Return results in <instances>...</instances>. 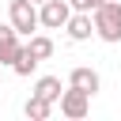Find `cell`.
Wrapping results in <instances>:
<instances>
[{
    "instance_id": "obj_1",
    "label": "cell",
    "mask_w": 121,
    "mask_h": 121,
    "mask_svg": "<svg viewBox=\"0 0 121 121\" xmlns=\"http://www.w3.org/2000/svg\"><path fill=\"white\" fill-rule=\"evenodd\" d=\"M95 15V34L102 38V42H110V45H117L121 42V4L117 0H106L98 11H91Z\"/></svg>"
},
{
    "instance_id": "obj_2",
    "label": "cell",
    "mask_w": 121,
    "mask_h": 121,
    "mask_svg": "<svg viewBox=\"0 0 121 121\" xmlns=\"http://www.w3.org/2000/svg\"><path fill=\"white\" fill-rule=\"evenodd\" d=\"M8 19H11V26L19 34H34L42 26V11H38L34 0H11L8 4Z\"/></svg>"
},
{
    "instance_id": "obj_3",
    "label": "cell",
    "mask_w": 121,
    "mask_h": 121,
    "mask_svg": "<svg viewBox=\"0 0 121 121\" xmlns=\"http://www.w3.org/2000/svg\"><path fill=\"white\" fill-rule=\"evenodd\" d=\"M91 98H95V95H87V91H79V87H72V83H68L57 106H60V113H64L68 121H83V117L91 113Z\"/></svg>"
},
{
    "instance_id": "obj_4",
    "label": "cell",
    "mask_w": 121,
    "mask_h": 121,
    "mask_svg": "<svg viewBox=\"0 0 121 121\" xmlns=\"http://www.w3.org/2000/svg\"><path fill=\"white\" fill-rule=\"evenodd\" d=\"M38 11H42V26L45 30H64L76 8H72V0H45V4H38Z\"/></svg>"
},
{
    "instance_id": "obj_5",
    "label": "cell",
    "mask_w": 121,
    "mask_h": 121,
    "mask_svg": "<svg viewBox=\"0 0 121 121\" xmlns=\"http://www.w3.org/2000/svg\"><path fill=\"white\" fill-rule=\"evenodd\" d=\"M23 34L11 26V19L8 23H0V64L4 68H11L15 64V57H19V49H23V42H19Z\"/></svg>"
},
{
    "instance_id": "obj_6",
    "label": "cell",
    "mask_w": 121,
    "mask_h": 121,
    "mask_svg": "<svg viewBox=\"0 0 121 121\" xmlns=\"http://www.w3.org/2000/svg\"><path fill=\"white\" fill-rule=\"evenodd\" d=\"M64 34H68L72 42H91V38H98V34H95V15H91V11H72Z\"/></svg>"
},
{
    "instance_id": "obj_7",
    "label": "cell",
    "mask_w": 121,
    "mask_h": 121,
    "mask_svg": "<svg viewBox=\"0 0 121 121\" xmlns=\"http://www.w3.org/2000/svg\"><path fill=\"white\" fill-rule=\"evenodd\" d=\"M68 83H72V87H79V91H87V95H95V91L102 87L98 72H95V68H87V64H76V68L68 72Z\"/></svg>"
},
{
    "instance_id": "obj_8",
    "label": "cell",
    "mask_w": 121,
    "mask_h": 121,
    "mask_svg": "<svg viewBox=\"0 0 121 121\" xmlns=\"http://www.w3.org/2000/svg\"><path fill=\"white\" fill-rule=\"evenodd\" d=\"M53 106H57V102H49V98H42V95H34V91H30V98H26L23 113H26L30 121H45V117L53 113Z\"/></svg>"
},
{
    "instance_id": "obj_9",
    "label": "cell",
    "mask_w": 121,
    "mask_h": 121,
    "mask_svg": "<svg viewBox=\"0 0 121 121\" xmlns=\"http://www.w3.org/2000/svg\"><path fill=\"white\" fill-rule=\"evenodd\" d=\"M34 95H42V98H49V102H60V95H64L60 76H42V79L34 83Z\"/></svg>"
},
{
    "instance_id": "obj_10",
    "label": "cell",
    "mask_w": 121,
    "mask_h": 121,
    "mask_svg": "<svg viewBox=\"0 0 121 121\" xmlns=\"http://www.w3.org/2000/svg\"><path fill=\"white\" fill-rule=\"evenodd\" d=\"M38 64H42V60H38V57L30 53V45L23 42V49H19V57H15V64H11V72H15V76H30Z\"/></svg>"
},
{
    "instance_id": "obj_11",
    "label": "cell",
    "mask_w": 121,
    "mask_h": 121,
    "mask_svg": "<svg viewBox=\"0 0 121 121\" xmlns=\"http://www.w3.org/2000/svg\"><path fill=\"white\" fill-rule=\"evenodd\" d=\"M26 45H30V53H34L38 60H49V57H53V49H57L49 34H30V42H26Z\"/></svg>"
},
{
    "instance_id": "obj_12",
    "label": "cell",
    "mask_w": 121,
    "mask_h": 121,
    "mask_svg": "<svg viewBox=\"0 0 121 121\" xmlns=\"http://www.w3.org/2000/svg\"><path fill=\"white\" fill-rule=\"evenodd\" d=\"M102 4H106V0H72V8H76V11H98Z\"/></svg>"
},
{
    "instance_id": "obj_13",
    "label": "cell",
    "mask_w": 121,
    "mask_h": 121,
    "mask_svg": "<svg viewBox=\"0 0 121 121\" xmlns=\"http://www.w3.org/2000/svg\"><path fill=\"white\" fill-rule=\"evenodd\" d=\"M34 4H45V0H34Z\"/></svg>"
},
{
    "instance_id": "obj_14",
    "label": "cell",
    "mask_w": 121,
    "mask_h": 121,
    "mask_svg": "<svg viewBox=\"0 0 121 121\" xmlns=\"http://www.w3.org/2000/svg\"><path fill=\"white\" fill-rule=\"evenodd\" d=\"M0 72H4V64H0Z\"/></svg>"
}]
</instances>
